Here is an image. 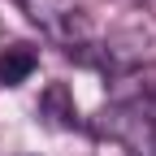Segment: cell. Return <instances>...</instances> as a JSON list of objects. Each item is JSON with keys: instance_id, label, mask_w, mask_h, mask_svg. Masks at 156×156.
I'll return each mask as SVG.
<instances>
[{"instance_id": "277c9868", "label": "cell", "mask_w": 156, "mask_h": 156, "mask_svg": "<svg viewBox=\"0 0 156 156\" xmlns=\"http://www.w3.org/2000/svg\"><path fill=\"white\" fill-rule=\"evenodd\" d=\"M152 134H156V122H152Z\"/></svg>"}, {"instance_id": "7a4b0ae2", "label": "cell", "mask_w": 156, "mask_h": 156, "mask_svg": "<svg viewBox=\"0 0 156 156\" xmlns=\"http://www.w3.org/2000/svg\"><path fill=\"white\" fill-rule=\"evenodd\" d=\"M39 69V52L26 44H9L0 52V87H22L26 78Z\"/></svg>"}, {"instance_id": "3957f363", "label": "cell", "mask_w": 156, "mask_h": 156, "mask_svg": "<svg viewBox=\"0 0 156 156\" xmlns=\"http://www.w3.org/2000/svg\"><path fill=\"white\" fill-rule=\"evenodd\" d=\"M65 100H69V91L61 87V83H52L48 91H44V100H39V113H56V108H61V117H56V122H61V126H74V108H65Z\"/></svg>"}, {"instance_id": "6da1fadb", "label": "cell", "mask_w": 156, "mask_h": 156, "mask_svg": "<svg viewBox=\"0 0 156 156\" xmlns=\"http://www.w3.org/2000/svg\"><path fill=\"white\" fill-rule=\"evenodd\" d=\"M22 9L30 22H39L52 39H61V44L78 48L87 39V17L78 5H69V0H22Z\"/></svg>"}]
</instances>
